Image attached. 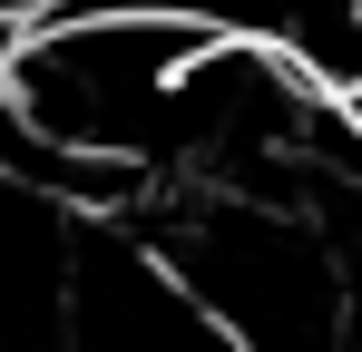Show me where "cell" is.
<instances>
[{"label":"cell","mask_w":362,"mask_h":352,"mask_svg":"<svg viewBox=\"0 0 362 352\" xmlns=\"http://www.w3.org/2000/svg\"><path fill=\"white\" fill-rule=\"evenodd\" d=\"M226 40V20H206L196 0L167 10H40L10 30L0 88H10V127L59 137L88 157H137L167 176V117H177V78Z\"/></svg>","instance_id":"1"}]
</instances>
